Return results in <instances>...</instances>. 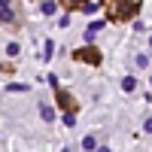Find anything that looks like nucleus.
I'll use <instances>...</instances> for the list:
<instances>
[{
	"mask_svg": "<svg viewBox=\"0 0 152 152\" xmlns=\"http://www.w3.org/2000/svg\"><path fill=\"white\" fill-rule=\"evenodd\" d=\"M55 9H58V6H55V0H43V3H40V12H43V15H52Z\"/></svg>",
	"mask_w": 152,
	"mask_h": 152,
	"instance_id": "obj_5",
	"label": "nucleus"
},
{
	"mask_svg": "<svg viewBox=\"0 0 152 152\" xmlns=\"http://www.w3.org/2000/svg\"><path fill=\"white\" fill-rule=\"evenodd\" d=\"M6 91H28V85H21V82H9Z\"/></svg>",
	"mask_w": 152,
	"mask_h": 152,
	"instance_id": "obj_9",
	"label": "nucleus"
},
{
	"mask_svg": "<svg viewBox=\"0 0 152 152\" xmlns=\"http://www.w3.org/2000/svg\"><path fill=\"white\" fill-rule=\"evenodd\" d=\"M43 55H46V61H49V58H52V55H55V43H52V40H49V43L43 46Z\"/></svg>",
	"mask_w": 152,
	"mask_h": 152,
	"instance_id": "obj_8",
	"label": "nucleus"
},
{
	"mask_svg": "<svg viewBox=\"0 0 152 152\" xmlns=\"http://www.w3.org/2000/svg\"><path fill=\"white\" fill-rule=\"evenodd\" d=\"M137 67H149V55H143V52L137 55Z\"/></svg>",
	"mask_w": 152,
	"mask_h": 152,
	"instance_id": "obj_11",
	"label": "nucleus"
},
{
	"mask_svg": "<svg viewBox=\"0 0 152 152\" xmlns=\"http://www.w3.org/2000/svg\"><path fill=\"white\" fill-rule=\"evenodd\" d=\"M104 9H107V15L113 21H125L137 12V3L134 0H104Z\"/></svg>",
	"mask_w": 152,
	"mask_h": 152,
	"instance_id": "obj_1",
	"label": "nucleus"
},
{
	"mask_svg": "<svg viewBox=\"0 0 152 152\" xmlns=\"http://www.w3.org/2000/svg\"><path fill=\"white\" fill-rule=\"evenodd\" d=\"M82 149H94V137H85V140H82Z\"/></svg>",
	"mask_w": 152,
	"mask_h": 152,
	"instance_id": "obj_12",
	"label": "nucleus"
},
{
	"mask_svg": "<svg viewBox=\"0 0 152 152\" xmlns=\"http://www.w3.org/2000/svg\"><path fill=\"white\" fill-rule=\"evenodd\" d=\"M122 88H125V91H134V88H137V79H134V76H125V79H122Z\"/></svg>",
	"mask_w": 152,
	"mask_h": 152,
	"instance_id": "obj_6",
	"label": "nucleus"
},
{
	"mask_svg": "<svg viewBox=\"0 0 152 152\" xmlns=\"http://www.w3.org/2000/svg\"><path fill=\"white\" fill-rule=\"evenodd\" d=\"M97 152H110V149H107V146H104V149H97Z\"/></svg>",
	"mask_w": 152,
	"mask_h": 152,
	"instance_id": "obj_14",
	"label": "nucleus"
},
{
	"mask_svg": "<svg viewBox=\"0 0 152 152\" xmlns=\"http://www.w3.org/2000/svg\"><path fill=\"white\" fill-rule=\"evenodd\" d=\"M143 131H146V134H152V116H149V119L143 122Z\"/></svg>",
	"mask_w": 152,
	"mask_h": 152,
	"instance_id": "obj_13",
	"label": "nucleus"
},
{
	"mask_svg": "<svg viewBox=\"0 0 152 152\" xmlns=\"http://www.w3.org/2000/svg\"><path fill=\"white\" fill-rule=\"evenodd\" d=\"M73 58L76 61H85V64H100V52H97V49H91V46H88V49H76V52H73Z\"/></svg>",
	"mask_w": 152,
	"mask_h": 152,
	"instance_id": "obj_2",
	"label": "nucleus"
},
{
	"mask_svg": "<svg viewBox=\"0 0 152 152\" xmlns=\"http://www.w3.org/2000/svg\"><path fill=\"white\" fill-rule=\"evenodd\" d=\"M149 43H152V40H149Z\"/></svg>",
	"mask_w": 152,
	"mask_h": 152,
	"instance_id": "obj_16",
	"label": "nucleus"
},
{
	"mask_svg": "<svg viewBox=\"0 0 152 152\" xmlns=\"http://www.w3.org/2000/svg\"><path fill=\"white\" fill-rule=\"evenodd\" d=\"M40 116H43L46 122H52V119H55V110H52V107H40Z\"/></svg>",
	"mask_w": 152,
	"mask_h": 152,
	"instance_id": "obj_7",
	"label": "nucleus"
},
{
	"mask_svg": "<svg viewBox=\"0 0 152 152\" xmlns=\"http://www.w3.org/2000/svg\"><path fill=\"white\" fill-rule=\"evenodd\" d=\"M6 55L15 58V55H18V43H9V46H6Z\"/></svg>",
	"mask_w": 152,
	"mask_h": 152,
	"instance_id": "obj_10",
	"label": "nucleus"
},
{
	"mask_svg": "<svg viewBox=\"0 0 152 152\" xmlns=\"http://www.w3.org/2000/svg\"><path fill=\"white\" fill-rule=\"evenodd\" d=\"M88 3V0H61V6H64V9H82Z\"/></svg>",
	"mask_w": 152,
	"mask_h": 152,
	"instance_id": "obj_4",
	"label": "nucleus"
},
{
	"mask_svg": "<svg viewBox=\"0 0 152 152\" xmlns=\"http://www.w3.org/2000/svg\"><path fill=\"white\" fill-rule=\"evenodd\" d=\"M55 97H58V104L64 107V113H76V110H79L76 97H73V94H67V91H61V88H55Z\"/></svg>",
	"mask_w": 152,
	"mask_h": 152,
	"instance_id": "obj_3",
	"label": "nucleus"
},
{
	"mask_svg": "<svg viewBox=\"0 0 152 152\" xmlns=\"http://www.w3.org/2000/svg\"><path fill=\"white\" fill-rule=\"evenodd\" d=\"M149 82H152V79H149Z\"/></svg>",
	"mask_w": 152,
	"mask_h": 152,
	"instance_id": "obj_15",
	"label": "nucleus"
}]
</instances>
